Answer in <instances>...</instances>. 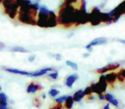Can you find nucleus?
<instances>
[{"instance_id":"5","label":"nucleus","mask_w":125,"mask_h":109,"mask_svg":"<svg viewBox=\"0 0 125 109\" xmlns=\"http://www.w3.org/2000/svg\"><path fill=\"white\" fill-rule=\"evenodd\" d=\"M101 13L99 11V9H94V10L92 11L90 15H88L89 16V21L91 22V24L94 26H97V25L101 23Z\"/></svg>"},{"instance_id":"30","label":"nucleus","mask_w":125,"mask_h":109,"mask_svg":"<svg viewBox=\"0 0 125 109\" xmlns=\"http://www.w3.org/2000/svg\"><path fill=\"white\" fill-rule=\"evenodd\" d=\"M54 57H55V59L57 60V61H60V60L62 59V56H61L60 54H57V55H55V56H54Z\"/></svg>"},{"instance_id":"36","label":"nucleus","mask_w":125,"mask_h":109,"mask_svg":"<svg viewBox=\"0 0 125 109\" xmlns=\"http://www.w3.org/2000/svg\"><path fill=\"white\" fill-rule=\"evenodd\" d=\"M0 109H9L8 107H0Z\"/></svg>"},{"instance_id":"11","label":"nucleus","mask_w":125,"mask_h":109,"mask_svg":"<svg viewBox=\"0 0 125 109\" xmlns=\"http://www.w3.org/2000/svg\"><path fill=\"white\" fill-rule=\"evenodd\" d=\"M105 79L106 82H107L108 84L110 85H113L115 84L117 79H116V73H109L105 75Z\"/></svg>"},{"instance_id":"34","label":"nucleus","mask_w":125,"mask_h":109,"mask_svg":"<svg viewBox=\"0 0 125 109\" xmlns=\"http://www.w3.org/2000/svg\"><path fill=\"white\" fill-rule=\"evenodd\" d=\"M42 98H43V99H45V98H46V95H45V93L42 94Z\"/></svg>"},{"instance_id":"23","label":"nucleus","mask_w":125,"mask_h":109,"mask_svg":"<svg viewBox=\"0 0 125 109\" xmlns=\"http://www.w3.org/2000/svg\"><path fill=\"white\" fill-rule=\"evenodd\" d=\"M48 76L50 77L52 79H57V78H58V73H57V72H54V73H50L48 74Z\"/></svg>"},{"instance_id":"15","label":"nucleus","mask_w":125,"mask_h":109,"mask_svg":"<svg viewBox=\"0 0 125 109\" xmlns=\"http://www.w3.org/2000/svg\"><path fill=\"white\" fill-rule=\"evenodd\" d=\"M8 97L4 93H0V107H7Z\"/></svg>"},{"instance_id":"14","label":"nucleus","mask_w":125,"mask_h":109,"mask_svg":"<svg viewBox=\"0 0 125 109\" xmlns=\"http://www.w3.org/2000/svg\"><path fill=\"white\" fill-rule=\"evenodd\" d=\"M74 103H75V101H74L73 97H72L71 95H68L66 101H64L63 107H64L65 109H72V107H73V106H74Z\"/></svg>"},{"instance_id":"27","label":"nucleus","mask_w":125,"mask_h":109,"mask_svg":"<svg viewBox=\"0 0 125 109\" xmlns=\"http://www.w3.org/2000/svg\"><path fill=\"white\" fill-rule=\"evenodd\" d=\"M62 108H63V107H62V105H60V104H56L52 107H50V109H62Z\"/></svg>"},{"instance_id":"24","label":"nucleus","mask_w":125,"mask_h":109,"mask_svg":"<svg viewBox=\"0 0 125 109\" xmlns=\"http://www.w3.org/2000/svg\"><path fill=\"white\" fill-rule=\"evenodd\" d=\"M116 79H117L118 82H120V83H123V82L125 81V79L123 78V77L121 75V73L118 72L117 73H116Z\"/></svg>"},{"instance_id":"6","label":"nucleus","mask_w":125,"mask_h":109,"mask_svg":"<svg viewBox=\"0 0 125 109\" xmlns=\"http://www.w3.org/2000/svg\"><path fill=\"white\" fill-rule=\"evenodd\" d=\"M120 67V64L117 62H112V63H109L108 65H106V66L103 67L101 68H99V69H97V73H99V74H104L105 73H107V72L109 71H113V70H116L117 69V68Z\"/></svg>"},{"instance_id":"35","label":"nucleus","mask_w":125,"mask_h":109,"mask_svg":"<svg viewBox=\"0 0 125 109\" xmlns=\"http://www.w3.org/2000/svg\"><path fill=\"white\" fill-rule=\"evenodd\" d=\"M88 56H89V54H84V55H83V57H88Z\"/></svg>"},{"instance_id":"21","label":"nucleus","mask_w":125,"mask_h":109,"mask_svg":"<svg viewBox=\"0 0 125 109\" xmlns=\"http://www.w3.org/2000/svg\"><path fill=\"white\" fill-rule=\"evenodd\" d=\"M66 64H67V66L73 68L74 70H77V69H78V66H77V64H76V63H75V62H73V61H66Z\"/></svg>"},{"instance_id":"28","label":"nucleus","mask_w":125,"mask_h":109,"mask_svg":"<svg viewBox=\"0 0 125 109\" xmlns=\"http://www.w3.org/2000/svg\"><path fill=\"white\" fill-rule=\"evenodd\" d=\"M94 99H95V96H94V94H92V95H87V101H94Z\"/></svg>"},{"instance_id":"22","label":"nucleus","mask_w":125,"mask_h":109,"mask_svg":"<svg viewBox=\"0 0 125 109\" xmlns=\"http://www.w3.org/2000/svg\"><path fill=\"white\" fill-rule=\"evenodd\" d=\"M83 92H84V95H85V96H87V95H92V94H94V93H93V90H92V89H91L90 86L87 87V88L83 90Z\"/></svg>"},{"instance_id":"4","label":"nucleus","mask_w":125,"mask_h":109,"mask_svg":"<svg viewBox=\"0 0 125 109\" xmlns=\"http://www.w3.org/2000/svg\"><path fill=\"white\" fill-rule=\"evenodd\" d=\"M49 16H50V10L47 9L46 6H41L39 9L38 16H37L36 25L40 27H48Z\"/></svg>"},{"instance_id":"1","label":"nucleus","mask_w":125,"mask_h":109,"mask_svg":"<svg viewBox=\"0 0 125 109\" xmlns=\"http://www.w3.org/2000/svg\"><path fill=\"white\" fill-rule=\"evenodd\" d=\"M79 9L74 5L63 3L57 14V23L65 27H70L73 25H77Z\"/></svg>"},{"instance_id":"16","label":"nucleus","mask_w":125,"mask_h":109,"mask_svg":"<svg viewBox=\"0 0 125 109\" xmlns=\"http://www.w3.org/2000/svg\"><path fill=\"white\" fill-rule=\"evenodd\" d=\"M42 104H43V102H42V100L40 98L39 96H36L33 98V105L34 107H36V108H40L42 106Z\"/></svg>"},{"instance_id":"39","label":"nucleus","mask_w":125,"mask_h":109,"mask_svg":"<svg viewBox=\"0 0 125 109\" xmlns=\"http://www.w3.org/2000/svg\"><path fill=\"white\" fill-rule=\"evenodd\" d=\"M0 90H1V86H0Z\"/></svg>"},{"instance_id":"32","label":"nucleus","mask_w":125,"mask_h":109,"mask_svg":"<svg viewBox=\"0 0 125 109\" xmlns=\"http://www.w3.org/2000/svg\"><path fill=\"white\" fill-rule=\"evenodd\" d=\"M119 73H121V75L123 77V78L125 79V69H121V70L119 71Z\"/></svg>"},{"instance_id":"12","label":"nucleus","mask_w":125,"mask_h":109,"mask_svg":"<svg viewBox=\"0 0 125 109\" xmlns=\"http://www.w3.org/2000/svg\"><path fill=\"white\" fill-rule=\"evenodd\" d=\"M53 71V68L52 67H45L43 68L41 70H39V71H36L34 73H31V77H40L43 76V75H45L48 72H52Z\"/></svg>"},{"instance_id":"19","label":"nucleus","mask_w":125,"mask_h":109,"mask_svg":"<svg viewBox=\"0 0 125 109\" xmlns=\"http://www.w3.org/2000/svg\"><path fill=\"white\" fill-rule=\"evenodd\" d=\"M59 93H60V91L58 90H56V89H51L48 92L49 95L52 97H56L57 95H59Z\"/></svg>"},{"instance_id":"37","label":"nucleus","mask_w":125,"mask_h":109,"mask_svg":"<svg viewBox=\"0 0 125 109\" xmlns=\"http://www.w3.org/2000/svg\"><path fill=\"white\" fill-rule=\"evenodd\" d=\"M120 42H122V43H125V41H124V40H120Z\"/></svg>"},{"instance_id":"17","label":"nucleus","mask_w":125,"mask_h":109,"mask_svg":"<svg viewBox=\"0 0 125 109\" xmlns=\"http://www.w3.org/2000/svg\"><path fill=\"white\" fill-rule=\"evenodd\" d=\"M11 51L13 52H20V53H28V50H26L25 48H23V47H14V48L11 49Z\"/></svg>"},{"instance_id":"2","label":"nucleus","mask_w":125,"mask_h":109,"mask_svg":"<svg viewBox=\"0 0 125 109\" xmlns=\"http://www.w3.org/2000/svg\"><path fill=\"white\" fill-rule=\"evenodd\" d=\"M39 5L37 4H29L20 6L17 15V20L20 22L27 25H36L39 12Z\"/></svg>"},{"instance_id":"13","label":"nucleus","mask_w":125,"mask_h":109,"mask_svg":"<svg viewBox=\"0 0 125 109\" xmlns=\"http://www.w3.org/2000/svg\"><path fill=\"white\" fill-rule=\"evenodd\" d=\"M72 97H73L74 101L75 102H80L85 97L83 90H77V91H75V94L72 95Z\"/></svg>"},{"instance_id":"38","label":"nucleus","mask_w":125,"mask_h":109,"mask_svg":"<svg viewBox=\"0 0 125 109\" xmlns=\"http://www.w3.org/2000/svg\"><path fill=\"white\" fill-rule=\"evenodd\" d=\"M2 3H3V0H0V4H2Z\"/></svg>"},{"instance_id":"8","label":"nucleus","mask_w":125,"mask_h":109,"mask_svg":"<svg viewBox=\"0 0 125 109\" xmlns=\"http://www.w3.org/2000/svg\"><path fill=\"white\" fill-rule=\"evenodd\" d=\"M106 43V38H95L94 39L93 41H91L86 46V49L88 50H90L92 49V47L94 46H98V45H101V44H104V43Z\"/></svg>"},{"instance_id":"20","label":"nucleus","mask_w":125,"mask_h":109,"mask_svg":"<svg viewBox=\"0 0 125 109\" xmlns=\"http://www.w3.org/2000/svg\"><path fill=\"white\" fill-rule=\"evenodd\" d=\"M104 101H107V102L111 101H112L113 99H115L114 95H111V94H110V93L104 94Z\"/></svg>"},{"instance_id":"9","label":"nucleus","mask_w":125,"mask_h":109,"mask_svg":"<svg viewBox=\"0 0 125 109\" xmlns=\"http://www.w3.org/2000/svg\"><path fill=\"white\" fill-rule=\"evenodd\" d=\"M78 78H79V77L77 74L70 75L69 77H67L66 80H65V85H66L68 88H72L74 84H75V82L76 81Z\"/></svg>"},{"instance_id":"31","label":"nucleus","mask_w":125,"mask_h":109,"mask_svg":"<svg viewBox=\"0 0 125 109\" xmlns=\"http://www.w3.org/2000/svg\"><path fill=\"white\" fill-rule=\"evenodd\" d=\"M98 98L100 101H104V94H100V95H98Z\"/></svg>"},{"instance_id":"25","label":"nucleus","mask_w":125,"mask_h":109,"mask_svg":"<svg viewBox=\"0 0 125 109\" xmlns=\"http://www.w3.org/2000/svg\"><path fill=\"white\" fill-rule=\"evenodd\" d=\"M77 1H78V0H64V2L63 3H65V4H71V5H74L75 3H77Z\"/></svg>"},{"instance_id":"10","label":"nucleus","mask_w":125,"mask_h":109,"mask_svg":"<svg viewBox=\"0 0 125 109\" xmlns=\"http://www.w3.org/2000/svg\"><path fill=\"white\" fill-rule=\"evenodd\" d=\"M6 72L10 73H15V74H20V75H24V76H29L31 77V73L27 71H22V70H19V69H16V68H5Z\"/></svg>"},{"instance_id":"7","label":"nucleus","mask_w":125,"mask_h":109,"mask_svg":"<svg viewBox=\"0 0 125 109\" xmlns=\"http://www.w3.org/2000/svg\"><path fill=\"white\" fill-rule=\"evenodd\" d=\"M42 90H43V86L40 83H36V82H32L27 87V92L28 94H34L37 91Z\"/></svg>"},{"instance_id":"33","label":"nucleus","mask_w":125,"mask_h":109,"mask_svg":"<svg viewBox=\"0 0 125 109\" xmlns=\"http://www.w3.org/2000/svg\"><path fill=\"white\" fill-rule=\"evenodd\" d=\"M103 109H111V108H110V103H107V104H106V105L104 106V108H103Z\"/></svg>"},{"instance_id":"18","label":"nucleus","mask_w":125,"mask_h":109,"mask_svg":"<svg viewBox=\"0 0 125 109\" xmlns=\"http://www.w3.org/2000/svg\"><path fill=\"white\" fill-rule=\"evenodd\" d=\"M67 96L68 95H62V96H59L57 98L55 99V102L56 104H60V105H62V103H64V101H66Z\"/></svg>"},{"instance_id":"29","label":"nucleus","mask_w":125,"mask_h":109,"mask_svg":"<svg viewBox=\"0 0 125 109\" xmlns=\"http://www.w3.org/2000/svg\"><path fill=\"white\" fill-rule=\"evenodd\" d=\"M34 59H35L34 55H32V56H30L29 57H28V61H29L30 62H33V61H34Z\"/></svg>"},{"instance_id":"3","label":"nucleus","mask_w":125,"mask_h":109,"mask_svg":"<svg viewBox=\"0 0 125 109\" xmlns=\"http://www.w3.org/2000/svg\"><path fill=\"white\" fill-rule=\"evenodd\" d=\"M4 14H6L10 19L14 20L17 17L20 4L17 0H3L2 3Z\"/></svg>"},{"instance_id":"40","label":"nucleus","mask_w":125,"mask_h":109,"mask_svg":"<svg viewBox=\"0 0 125 109\" xmlns=\"http://www.w3.org/2000/svg\"><path fill=\"white\" fill-rule=\"evenodd\" d=\"M0 50H1V49H0Z\"/></svg>"},{"instance_id":"26","label":"nucleus","mask_w":125,"mask_h":109,"mask_svg":"<svg viewBox=\"0 0 125 109\" xmlns=\"http://www.w3.org/2000/svg\"><path fill=\"white\" fill-rule=\"evenodd\" d=\"M109 103L111 104L112 106H114V107H118V104H119V102H118V101L116 100V99H113V100L111 101H110Z\"/></svg>"}]
</instances>
